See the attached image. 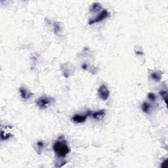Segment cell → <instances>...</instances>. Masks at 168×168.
<instances>
[{
    "instance_id": "10",
    "label": "cell",
    "mask_w": 168,
    "mask_h": 168,
    "mask_svg": "<svg viewBox=\"0 0 168 168\" xmlns=\"http://www.w3.org/2000/svg\"><path fill=\"white\" fill-rule=\"evenodd\" d=\"M160 95L162 96L163 100L165 101V104L167 105V93L166 91H161L160 92Z\"/></svg>"
},
{
    "instance_id": "5",
    "label": "cell",
    "mask_w": 168,
    "mask_h": 168,
    "mask_svg": "<svg viewBox=\"0 0 168 168\" xmlns=\"http://www.w3.org/2000/svg\"><path fill=\"white\" fill-rule=\"evenodd\" d=\"M91 112H87L86 114H83V115H81V114H76L73 116V117L72 118V120L75 123L79 124V123H83L86 120L87 117L88 116L91 115Z\"/></svg>"
},
{
    "instance_id": "9",
    "label": "cell",
    "mask_w": 168,
    "mask_h": 168,
    "mask_svg": "<svg viewBox=\"0 0 168 168\" xmlns=\"http://www.w3.org/2000/svg\"><path fill=\"white\" fill-rule=\"evenodd\" d=\"M142 109H143V111L145 113H147L148 114L150 111V105L148 104V103L144 102L142 105Z\"/></svg>"
},
{
    "instance_id": "2",
    "label": "cell",
    "mask_w": 168,
    "mask_h": 168,
    "mask_svg": "<svg viewBox=\"0 0 168 168\" xmlns=\"http://www.w3.org/2000/svg\"><path fill=\"white\" fill-rule=\"evenodd\" d=\"M53 100L51 97H41L36 100V104L40 109H45L51 105Z\"/></svg>"
},
{
    "instance_id": "4",
    "label": "cell",
    "mask_w": 168,
    "mask_h": 168,
    "mask_svg": "<svg viewBox=\"0 0 168 168\" xmlns=\"http://www.w3.org/2000/svg\"><path fill=\"white\" fill-rule=\"evenodd\" d=\"M98 95L102 100H106L110 96V91L107 87L105 85L100 86L98 89Z\"/></svg>"
},
{
    "instance_id": "1",
    "label": "cell",
    "mask_w": 168,
    "mask_h": 168,
    "mask_svg": "<svg viewBox=\"0 0 168 168\" xmlns=\"http://www.w3.org/2000/svg\"><path fill=\"white\" fill-rule=\"evenodd\" d=\"M53 150L59 157L64 158L70 152V148L65 141L58 140L53 144Z\"/></svg>"
},
{
    "instance_id": "12",
    "label": "cell",
    "mask_w": 168,
    "mask_h": 168,
    "mask_svg": "<svg viewBox=\"0 0 168 168\" xmlns=\"http://www.w3.org/2000/svg\"><path fill=\"white\" fill-rule=\"evenodd\" d=\"M148 98H149L151 101H153V102L155 101L156 99V97L155 94L152 93H148Z\"/></svg>"
},
{
    "instance_id": "3",
    "label": "cell",
    "mask_w": 168,
    "mask_h": 168,
    "mask_svg": "<svg viewBox=\"0 0 168 168\" xmlns=\"http://www.w3.org/2000/svg\"><path fill=\"white\" fill-rule=\"evenodd\" d=\"M108 16V12L107 11V10L105 9L101 11V13L99 14H98L97 16V17L95 18V19H92L89 20L88 24L91 25V24H93L95 23H97V22H100V21H103L104 19H105L106 18H107Z\"/></svg>"
},
{
    "instance_id": "15",
    "label": "cell",
    "mask_w": 168,
    "mask_h": 168,
    "mask_svg": "<svg viewBox=\"0 0 168 168\" xmlns=\"http://www.w3.org/2000/svg\"><path fill=\"white\" fill-rule=\"evenodd\" d=\"M59 30H60V27H59V26L58 25V24L56 23V24H55V32H59Z\"/></svg>"
},
{
    "instance_id": "16",
    "label": "cell",
    "mask_w": 168,
    "mask_h": 168,
    "mask_svg": "<svg viewBox=\"0 0 168 168\" xmlns=\"http://www.w3.org/2000/svg\"><path fill=\"white\" fill-rule=\"evenodd\" d=\"M136 53L138 55H143V52H141V51H137Z\"/></svg>"
},
{
    "instance_id": "14",
    "label": "cell",
    "mask_w": 168,
    "mask_h": 168,
    "mask_svg": "<svg viewBox=\"0 0 168 168\" xmlns=\"http://www.w3.org/2000/svg\"><path fill=\"white\" fill-rule=\"evenodd\" d=\"M167 160H165L162 163V165H161V167L162 168H167Z\"/></svg>"
},
{
    "instance_id": "7",
    "label": "cell",
    "mask_w": 168,
    "mask_h": 168,
    "mask_svg": "<svg viewBox=\"0 0 168 168\" xmlns=\"http://www.w3.org/2000/svg\"><path fill=\"white\" fill-rule=\"evenodd\" d=\"M19 92H20V94H21V97L23 99H24V100H28L32 96V94L31 93L28 92L24 87H21L19 89Z\"/></svg>"
},
{
    "instance_id": "13",
    "label": "cell",
    "mask_w": 168,
    "mask_h": 168,
    "mask_svg": "<svg viewBox=\"0 0 168 168\" xmlns=\"http://www.w3.org/2000/svg\"><path fill=\"white\" fill-rule=\"evenodd\" d=\"M43 145H44V144H43L42 141H39V142H38V143H37V146H38V148L40 150H41V148H43Z\"/></svg>"
},
{
    "instance_id": "11",
    "label": "cell",
    "mask_w": 168,
    "mask_h": 168,
    "mask_svg": "<svg viewBox=\"0 0 168 168\" xmlns=\"http://www.w3.org/2000/svg\"><path fill=\"white\" fill-rule=\"evenodd\" d=\"M101 6L100 5H99L98 3H93V5L92 6V8H91V11H95V12H97V11H98L100 9H101Z\"/></svg>"
},
{
    "instance_id": "8",
    "label": "cell",
    "mask_w": 168,
    "mask_h": 168,
    "mask_svg": "<svg viewBox=\"0 0 168 168\" xmlns=\"http://www.w3.org/2000/svg\"><path fill=\"white\" fill-rule=\"evenodd\" d=\"M150 77L153 80L156 81H160L162 79V74L159 72H154L150 75Z\"/></svg>"
},
{
    "instance_id": "6",
    "label": "cell",
    "mask_w": 168,
    "mask_h": 168,
    "mask_svg": "<svg viewBox=\"0 0 168 168\" xmlns=\"http://www.w3.org/2000/svg\"><path fill=\"white\" fill-rule=\"evenodd\" d=\"M105 114H106V112H105V110H100L95 112H91V116H92L94 119L97 120H100L105 116Z\"/></svg>"
}]
</instances>
